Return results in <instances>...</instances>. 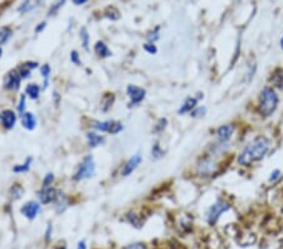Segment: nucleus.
<instances>
[{
  "label": "nucleus",
  "instance_id": "1",
  "mask_svg": "<svg viewBox=\"0 0 283 249\" xmlns=\"http://www.w3.org/2000/svg\"><path fill=\"white\" fill-rule=\"evenodd\" d=\"M271 149V140L267 136H257L238 155L237 162L239 166H252L265 158Z\"/></svg>",
  "mask_w": 283,
  "mask_h": 249
},
{
  "label": "nucleus",
  "instance_id": "2",
  "mask_svg": "<svg viewBox=\"0 0 283 249\" xmlns=\"http://www.w3.org/2000/svg\"><path fill=\"white\" fill-rule=\"evenodd\" d=\"M280 97L273 87H265L259 94L258 111L262 117H271L278 108Z\"/></svg>",
  "mask_w": 283,
  "mask_h": 249
},
{
  "label": "nucleus",
  "instance_id": "3",
  "mask_svg": "<svg viewBox=\"0 0 283 249\" xmlns=\"http://www.w3.org/2000/svg\"><path fill=\"white\" fill-rule=\"evenodd\" d=\"M94 171H96V165H94V160L92 155L85 156L81 165L77 169L76 174H74V180L81 181V180L89 179L94 175Z\"/></svg>",
  "mask_w": 283,
  "mask_h": 249
},
{
  "label": "nucleus",
  "instance_id": "4",
  "mask_svg": "<svg viewBox=\"0 0 283 249\" xmlns=\"http://www.w3.org/2000/svg\"><path fill=\"white\" fill-rule=\"evenodd\" d=\"M229 209H230V204H229L228 201L224 200V199H218V200L209 208V210H208L207 213L208 223H209L210 225H214L218 220H219L220 216L224 213H227Z\"/></svg>",
  "mask_w": 283,
  "mask_h": 249
},
{
  "label": "nucleus",
  "instance_id": "5",
  "mask_svg": "<svg viewBox=\"0 0 283 249\" xmlns=\"http://www.w3.org/2000/svg\"><path fill=\"white\" fill-rule=\"evenodd\" d=\"M89 126L92 128H94V130L101 131V132H107V134L111 135H117L124 130V126H122L121 122L113 121V120H108V121H97V120H93V121H91Z\"/></svg>",
  "mask_w": 283,
  "mask_h": 249
},
{
  "label": "nucleus",
  "instance_id": "6",
  "mask_svg": "<svg viewBox=\"0 0 283 249\" xmlns=\"http://www.w3.org/2000/svg\"><path fill=\"white\" fill-rule=\"evenodd\" d=\"M234 132H235V128L233 124H222V126H219V127L216 128V131H215L216 140H218V142L219 143L229 142L231 137H233V135H234Z\"/></svg>",
  "mask_w": 283,
  "mask_h": 249
},
{
  "label": "nucleus",
  "instance_id": "7",
  "mask_svg": "<svg viewBox=\"0 0 283 249\" xmlns=\"http://www.w3.org/2000/svg\"><path fill=\"white\" fill-rule=\"evenodd\" d=\"M127 94L128 97H130V106H137V105L141 104L145 100L146 91L135 85H130L127 87Z\"/></svg>",
  "mask_w": 283,
  "mask_h": 249
},
{
  "label": "nucleus",
  "instance_id": "8",
  "mask_svg": "<svg viewBox=\"0 0 283 249\" xmlns=\"http://www.w3.org/2000/svg\"><path fill=\"white\" fill-rule=\"evenodd\" d=\"M20 82L21 78L19 76L18 71L13 70L4 78V89H8V91H18L19 87H20Z\"/></svg>",
  "mask_w": 283,
  "mask_h": 249
},
{
  "label": "nucleus",
  "instance_id": "9",
  "mask_svg": "<svg viewBox=\"0 0 283 249\" xmlns=\"http://www.w3.org/2000/svg\"><path fill=\"white\" fill-rule=\"evenodd\" d=\"M40 204L37 203V201H27V203L20 208V213L21 215H24L25 218L29 219V220H33V219L37 218L38 214L40 213Z\"/></svg>",
  "mask_w": 283,
  "mask_h": 249
},
{
  "label": "nucleus",
  "instance_id": "10",
  "mask_svg": "<svg viewBox=\"0 0 283 249\" xmlns=\"http://www.w3.org/2000/svg\"><path fill=\"white\" fill-rule=\"evenodd\" d=\"M59 194H61V192L58 189L49 186V188H42V190L38 192V197H39V200L42 204H51L57 200V197Z\"/></svg>",
  "mask_w": 283,
  "mask_h": 249
},
{
  "label": "nucleus",
  "instance_id": "11",
  "mask_svg": "<svg viewBox=\"0 0 283 249\" xmlns=\"http://www.w3.org/2000/svg\"><path fill=\"white\" fill-rule=\"evenodd\" d=\"M17 115L12 109H4L0 112V124L5 130H12L16 126Z\"/></svg>",
  "mask_w": 283,
  "mask_h": 249
},
{
  "label": "nucleus",
  "instance_id": "12",
  "mask_svg": "<svg viewBox=\"0 0 283 249\" xmlns=\"http://www.w3.org/2000/svg\"><path fill=\"white\" fill-rule=\"evenodd\" d=\"M141 161H142V158H141L140 154H136L132 158L128 159V161L124 165L121 170V175L122 177H128V175H131L135 170L137 169V166L141 164Z\"/></svg>",
  "mask_w": 283,
  "mask_h": 249
},
{
  "label": "nucleus",
  "instance_id": "13",
  "mask_svg": "<svg viewBox=\"0 0 283 249\" xmlns=\"http://www.w3.org/2000/svg\"><path fill=\"white\" fill-rule=\"evenodd\" d=\"M199 173L200 174H213L216 169V165L212 158H204L201 159V161L198 165Z\"/></svg>",
  "mask_w": 283,
  "mask_h": 249
},
{
  "label": "nucleus",
  "instance_id": "14",
  "mask_svg": "<svg viewBox=\"0 0 283 249\" xmlns=\"http://www.w3.org/2000/svg\"><path fill=\"white\" fill-rule=\"evenodd\" d=\"M20 120L23 127L28 131H33L35 126H37V119H35L34 113L32 112H24L20 116Z\"/></svg>",
  "mask_w": 283,
  "mask_h": 249
},
{
  "label": "nucleus",
  "instance_id": "15",
  "mask_svg": "<svg viewBox=\"0 0 283 249\" xmlns=\"http://www.w3.org/2000/svg\"><path fill=\"white\" fill-rule=\"evenodd\" d=\"M44 0H23L21 5L19 6L18 10L21 14H27V13L32 12V10L37 9L38 6L43 3Z\"/></svg>",
  "mask_w": 283,
  "mask_h": 249
},
{
  "label": "nucleus",
  "instance_id": "16",
  "mask_svg": "<svg viewBox=\"0 0 283 249\" xmlns=\"http://www.w3.org/2000/svg\"><path fill=\"white\" fill-rule=\"evenodd\" d=\"M198 102H199L198 97H188L185 101H184V104L181 105V107L179 108L177 113H179V115H185V113L192 112L193 109L196 107Z\"/></svg>",
  "mask_w": 283,
  "mask_h": 249
},
{
  "label": "nucleus",
  "instance_id": "17",
  "mask_svg": "<svg viewBox=\"0 0 283 249\" xmlns=\"http://www.w3.org/2000/svg\"><path fill=\"white\" fill-rule=\"evenodd\" d=\"M94 53H96L97 57L100 58H108L112 55V52H111L110 48L107 47L106 43L101 42V40L96 42V44H94Z\"/></svg>",
  "mask_w": 283,
  "mask_h": 249
},
{
  "label": "nucleus",
  "instance_id": "18",
  "mask_svg": "<svg viewBox=\"0 0 283 249\" xmlns=\"http://www.w3.org/2000/svg\"><path fill=\"white\" fill-rule=\"evenodd\" d=\"M113 102H115V94L111 93V92H107L102 96V100H101V109L104 112H108L113 106Z\"/></svg>",
  "mask_w": 283,
  "mask_h": 249
},
{
  "label": "nucleus",
  "instance_id": "19",
  "mask_svg": "<svg viewBox=\"0 0 283 249\" xmlns=\"http://www.w3.org/2000/svg\"><path fill=\"white\" fill-rule=\"evenodd\" d=\"M68 205H70V201H68V197L61 193V194L58 195L57 200L54 201V209L57 213H63L64 210L67 209Z\"/></svg>",
  "mask_w": 283,
  "mask_h": 249
},
{
  "label": "nucleus",
  "instance_id": "20",
  "mask_svg": "<svg viewBox=\"0 0 283 249\" xmlns=\"http://www.w3.org/2000/svg\"><path fill=\"white\" fill-rule=\"evenodd\" d=\"M87 141L91 147H97L105 142V137L97 132H87Z\"/></svg>",
  "mask_w": 283,
  "mask_h": 249
},
{
  "label": "nucleus",
  "instance_id": "21",
  "mask_svg": "<svg viewBox=\"0 0 283 249\" xmlns=\"http://www.w3.org/2000/svg\"><path fill=\"white\" fill-rule=\"evenodd\" d=\"M40 93V87L37 83H29L25 89V94H28V97L32 98V100H37L39 97Z\"/></svg>",
  "mask_w": 283,
  "mask_h": 249
},
{
  "label": "nucleus",
  "instance_id": "22",
  "mask_svg": "<svg viewBox=\"0 0 283 249\" xmlns=\"http://www.w3.org/2000/svg\"><path fill=\"white\" fill-rule=\"evenodd\" d=\"M23 194H24V189H23L21 185H19V184H14L9 190V195L13 200H18V199H20V197L23 196Z\"/></svg>",
  "mask_w": 283,
  "mask_h": 249
},
{
  "label": "nucleus",
  "instance_id": "23",
  "mask_svg": "<svg viewBox=\"0 0 283 249\" xmlns=\"http://www.w3.org/2000/svg\"><path fill=\"white\" fill-rule=\"evenodd\" d=\"M32 162H33V159L32 158H28L27 160H25L24 164L21 165H16V166L13 167V171L14 173H27V171H29V169H31V165Z\"/></svg>",
  "mask_w": 283,
  "mask_h": 249
},
{
  "label": "nucleus",
  "instance_id": "24",
  "mask_svg": "<svg viewBox=\"0 0 283 249\" xmlns=\"http://www.w3.org/2000/svg\"><path fill=\"white\" fill-rule=\"evenodd\" d=\"M12 34L13 32L9 27L0 28V46L5 44V43L9 40L10 36H12Z\"/></svg>",
  "mask_w": 283,
  "mask_h": 249
},
{
  "label": "nucleus",
  "instance_id": "25",
  "mask_svg": "<svg viewBox=\"0 0 283 249\" xmlns=\"http://www.w3.org/2000/svg\"><path fill=\"white\" fill-rule=\"evenodd\" d=\"M51 72H52L51 66H49V64H43L42 68H40V74H42V77L44 78V89L48 87V79L49 76H51Z\"/></svg>",
  "mask_w": 283,
  "mask_h": 249
},
{
  "label": "nucleus",
  "instance_id": "26",
  "mask_svg": "<svg viewBox=\"0 0 283 249\" xmlns=\"http://www.w3.org/2000/svg\"><path fill=\"white\" fill-rule=\"evenodd\" d=\"M64 3H66V0H55L54 3L52 4V6L49 8V10H48V16L51 17V16H55L58 13V10L61 9L62 6L64 5Z\"/></svg>",
  "mask_w": 283,
  "mask_h": 249
},
{
  "label": "nucleus",
  "instance_id": "27",
  "mask_svg": "<svg viewBox=\"0 0 283 249\" xmlns=\"http://www.w3.org/2000/svg\"><path fill=\"white\" fill-rule=\"evenodd\" d=\"M81 39H82V46H83V48H85V51H87V52H88L89 51V34L86 28H82V29H81Z\"/></svg>",
  "mask_w": 283,
  "mask_h": 249
},
{
  "label": "nucleus",
  "instance_id": "28",
  "mask_svg": "<svg viewBox=\"0 0 283 249\" xmlns=\"http://www.w3.org/2000/svg\"><path fill=\"white\" fill-rule=\"evenodd\" d=\"M105 14H106L107 18L112 19V20H117L120 18V12L116 9L115 6H108L106 10H105Z\"/></svg>",
  "mask_w": 283,
  "mask_h": 249
},
{
  "label": "nucleus",
  "instance_id": "29",
  "mask_svg": "<svg viewBox=\"0 0 283 249\" xmlns=\"http://www.w3.org/2000/svg\"><path fill=\"white\" fill-rule=\"evenodd\" d=\"M17 71H18L19 76H20L21 79L28 78V77L31 76V72H32V70L29 67H28V64L27 63H23V64H21L20 67H19Z\"/></svg>",
  "mask_w": 283,
  "mask_h": 249
},
{
  "label": "nucleus",
  "instance_id": "30",
  "mask_svg": "<svg viewBox=\"0 0 283 249\" xmlns=\"http://www.w3.org/2000/svg\"><path fill=\"white\" fill-rule=\"evenodd\" d=\"M126 219H127V222L130 223V224H132L134 227H136V228H140L141 227V219L135 213L127 214V215H126Z\"/></svg>",
  "mask_w": 283,
  "mask_h": 249
},
{
  "label": "nucleus",
  "instance_id": "31",
  "mask_svg": "<svg viewBox=\"0 0 283 249\" xmlns=\"http://www.w3.org/2000/svg\"><path fill=\"white\" fill-rule=\"evenodd\" d=\"M151 156L154 159H160V158H162V156H164V151H162L161 146H160V143H159V142H155V145L152 146Z\"/></svg>",
  "mask_w": 283,
  "mask_h": 249
},
{
  "label": "nucleus",
  "instance_id": "32",
  "mask_svg": "<svg viewBox=\"0 0 283 249\" xmlns=\"http://www.w3.org/2000/svg\"><path fill=\"white\" fill-rule=\"evenodd\" d=\"M166 126H168V120L160 119L158 122H156L155 127H154V131H155L156 134H161L162 131L166 128Z\"/></svg>",
  "mask_w": 283,
  "mask_h": 249
},
{
  "label": "nucleus",
  "instance_id": "33",
  "mask_svg": "<svg viewBox=\"0 0 283 249\" xmlns=\"http://www.w3.org/2000/svg\"><path fill=\"white\" fill-rule=\"evenodd\" d=\"M205 112H207V108L200 106V107H195L190 113H192V117H194V119H199V117H203V116L205 115Z\"/></svg>",
  "mask_w": 283,
  "mask_h": 249
},
{
  "label": "nucleus",
  "instance_id": "34",
  "mask_svg": "<svg viewBox=\"0 0 283 249\" xmlns=\"http://www.w3.org/2000/svg\"><path fill=\"white\" fill-rule=\"evenodd\" d=\"M143 49H145V52H147L149 54H152V55L158 53V47H156L154 43H150V42L145 43V44H143Z\"/></svg>",
  "mask_w": 283,
  "mask_h": 249
},
{
  "label": "nucleus",
  "instance_id": "35",
  "mask_svg": "<svg viewBox=\"0 0 283 249\" xmlns=\"http://www.w3.org/2000/svg\"><path fill=\"white\" fill-rule=\"evenodd\" d=\"M53 180H54V175L52 173H48L43 179V185L42 188H49V186L52 185Z\"/></svg>",
  "mask_w": 283,
  "mask_h": 249
},
{
  "label": "nucleus",
  "instance_id": "36",
  "mask_svg": "<svg viewBox=\"0 0 283 249\" xmlns=\"http://www.w3.org/2000/svg\"><path fill=\"white\" fill-rule=\"evenodd\" d=\"M281 175H282V171H281L280 169H274V170L271 173V175H269V179H268V181L276 182L278 179H280Z\"/></svg>",
  "mask_w": 283,
  "mask_h": 249
},
{
  "label": "nucleus",
  "instance_id": "37",
  "mask_svg": "<svg viewBox=\"0 0 283 249\" xmlns=\"http://www.w3.org/2000/svg\"><path fill=\"white\" fill-rule=\"evenodd\" d=\"M70 58L72 63L76 64V66H81V58H79V54L77 51H72V52H71Z\"/></svg>",
  "mask_w": 283,
  "mask_h": 249
},
{
  "label": "nucleus",
  "instance_id": "38",
  "mask_svg": "<svg viewBox=\"0 0 283 249\" xmlns=\"http://www.w3.org/2000/svg\"><path fill=\"white\" fill-rule=\"evenodd\" d=\"M160 38V34H159V28H156L155 31L151 32L150 34H147V40H149L150 43H155L156 40Z\"/></svg>",
  "mask_w": 283,
  "mask_h": 249
},
{
  "label": "nucleus",
  "instance_id": "39",
  "mask_svg": "<svg viewBox=\"0 0 283 249\" xmlns=\"http://www.w3.org/2000/svg\"><path fill=\"white\" fill-rule=\"evenodd\" d=\"M18 111L19 113H20V116L25 112V94H21L20 98H19Z\"/></svg>",
  "mask_w": 283,
  "mask_h": 249
},
{
  "label": "nucleus",
  "instance_id": "40",
  "mask_svg": "<svg viewBox=\"0 0 283 249\" xmlns=\"http://www.w3.org/2000/svg\"><path fill=\"white\" fill-rule=\"evenodd\" d=\"M124 249H147V247L143 243H132L126 246Z\"/></svg>",
  "mask_w": 283,
  "mask_h": 249
},
{
  "label": "nucleus",
  "instance_id": "41",
  "mask_svg": "<svg viewBox=\"0 0 283 249\" xmlns=\"http://www.w3.org/2000/svg\"><path fill=\"white\" fill-rule=\"evenodd\" d=\"M52 231H53L52 224L47 225V231H46V239L47 240L51 239V237H52Z\"/></svg>",
  "mask_w": 283,
  "mask_h": 249
},
{
  "label": "nucleus",
  "instance_id": "42",
  "mask_svg": "<svg viewBox=\"0 0 283 249\" xmlns=\"http://www.w3.org/2000/svg\"><path fill=\"white\" fill-rule=\"evenodd\" d=\"M46 25H47V23L46 21H43V23H39V24H38V27L35 28V33H40V32H43L44 31V28H46Z\"/></svg>",
  "mask_w": 283,
  "mask_h": 249
},
{
  "label": "nucleus",
  "instance_id": "43",
  "mask_svg": "<svg viewBox=\"0 0 283 249\" xmlns=\"http://www.w3.org/2000/svg\"><path fill=\"white\" fill-rule=\"evenodd\" d=\"M77 249H87V246H86V240H79L78 246H77Z\"/></svg>",
  "mask_w": 283,
  "mask_h": 249
},
{
  "label": "nucleus",
  "instance_id": "44",
  "mask_svg": "<svg viewBox=\"0 0 283 249\" xmlns=\"http://www.w3.org/2000/svg\"><path fill=\"white\" fill-rule=\"evenodd\" d=\"M73 1V4H76V5H82V4L87 3L88 0H72Z\"/></svg>",
  "mask_w": 283,
  "mask_h": 249
},
{
  "label": "nucleus",
  "instance_id": "45",
  "mask_svg": "<svg viewBox=\"0 0 283 249\" xmlns=\"http://www.w3.org/2000/svg\"><path fill=\"white\" fill-rule=\"evenodd\" d=\"M53 97H54V100H55V104L58 105V102H59V94H58L57 92H54V94H53Z\"/></svg>",
  "mask_w": 283,
  "mask_h": 249
},
{
  "label": "nucleus",
  "instance_id": "46",
  "mask_svg": "<svg viewBox=\"0 0 283 249\" xmlns=\"http://www.w3.org/2000/svg\"><path fill=\"white\" fill-rule=\"evenodd\" d=\"M280 47H281V49L283 51V36H281V40H280Z\"/></svg>",
  "mask_w": 283,
  "mask_h": 249
},
{
  "label": "nucleus",
  "instance_id": "47",
  "mask_svg": "<svg viewBox=\"0 0 283 249\" xmlns=\"http://www.w3.org/2000/svg\"><path fill=\"white\" fill-rule=\"evenodd\" d=\"M57 249H67V248H66V247H64V246H61V247H58Z\"/></svg>",
  "mask_w": 283,
  "mask_h": 249
},
{
  "label": "nucleus",
  "instance_id": "48",
  "mask_svg": "<svg viewBox=\"0 0 283 249\" xmlns=\"http://www.w3.org/2000/svg\"><path fill=\"white\" fill-rule=\"evenodd\" d=\"M1 54H3V51H1V48H0V57H1Z\"/></svg>",
  "mask_w": 283,
  "mask_h": 249
}]
</instances>
